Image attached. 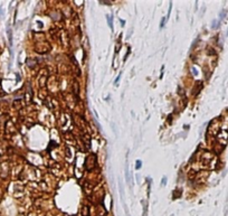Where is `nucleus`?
I'll use <instances>...</instances> for the list:
<instances>
[{
	"label": "nucleus",
	"instance_id": "f257e3e1",
	"mask_svg": "<svg viewBox=\"0 0 228 216\" xmlns=\"http://www.w3.org/2000/svg\"><path fill=\"white\" fill-rule=\"evenodd\" d=\"M88 215H89L88 206H83V208H82V216H88Z\"/></svg>",
	"mask_w": 228,
	"mask_h": 216
},
{
	"label": "nucleus",
	"instance_id": "f03ea898",
	"mask_svg": "<svg viewBox=\"0 0 228 216\" xmlns=\"http://www.w3.org/2000/svg\"><path fill=\"white\" fill-rule=\"evenodd\" d=\"M142 166V162L140 161V160H136V165H135V169H140Z\"/></svg>",
	"mask_w": 228,
	"mask_h": 216
},
{
	"label": "nucleus",
	"instance_id": "7ed1b4c3",
	"mask_svg": "<svg viewBox=\"0 0 228 216\" xmlns=\"http://www.w3.org/2000/svg\"><path fill=\"white\" fill-rule=\"evenodd\" d=\"M107 20H109V25H110V27L112 28V17H111V16H107Z\"/></svg>",
	"mask_w": 228,
	"mask_h": 216
},
{
	"label": "nucleus",
	"instance_id": "20e7f679",
	"mask_svg": "<svg viewBox=\"0 0 228 216\" xmlns=\"http://www.w3.org/2000/svg\"><path fill=\"white\" fill-rule=\"evenodd\" d=\"M120 79H121V74H120V75L116 77V80H115V84H118L119 83V81H120Z\"/></svg>",
	"mask_w": 228,
	"mask_h": 216
},
{
	"label": "nucleus",
	"instance_id": "39448f33",
	"mask_svg": "<svg viewBox=\"0 0 228 216\" xmlns=\"http://www.w3.org/2000/svg\"><path fill=\"white\" fill-rule=\"evenodd\" d=\"M164 184H166V178H163L162 179V185H164Z\"/></svg>",
	"mask_w": 228,
	"mask_h": 216
}]
</instances>
